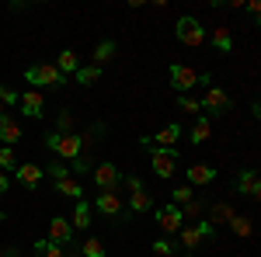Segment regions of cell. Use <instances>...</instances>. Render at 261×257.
Segmentation results:
<instances>
[{
    "label": "cell",
    "instance_id": "1",
    "mask_svg": "<svg viewBox=\"0 0 261 257\" xmlns=\"http://www.w3.org/2000/svg\"><path fill=\"white\" fill-rule=\"evenodd\" d=\"M45 146H49V153H56L60 160H77L84 153V146H87V136H77V132H49L45 136Z\"/></svg>",
    "mask_w": 261,
    "mask_h": 257
},
{
    "label": "cell",
    "instance_id": "2",
    "mask_svg": "<svg viewBox=\"0 0 261 257\" xmlns=\"http://www.w3.org/2000/svg\"><path fill=\"white\" fill-rule=\"evenodd\" d=\"M24 80L35 83V87H49V91H60L63 83H66V77L56 70V63H32L24 70Z\"/></svg>",
    "mask_w": 261,
    "mask_h": 257
},
{
    "label": "cell",
    "instance_id": "3",
    "mask_svg": "<svg viewBox=\"0 0 261 257\" xmlns=\"http://www.w3.org/2000/svg\"><path fill=\"white\" fill-rule=\"evenodd\" d=\"M167 73H171V87H174L178 94L192 91L195 83H209V87H213V77H209V73H195V70H192V66H185V63H171V66H167Z\"/></svg>",
    "mask_w": 261,
    "mask_h": 257
},
{
    "label": "cell",
    "instance_id": "4",
    "mask_svg": "<svg viewBox=\"0 0 261 257\" xmlns=\"http://www.w3.org/2000/svg\"><path fill=\"white\" fill-rule=\"evenodd\" d=\"M181 247L185 250H195L199 243H213L216 240V226L213 222H195V226H181Z\"/></svg>",
    "mask_w": 261,
    "mask_h": 257
},
{
    "label": "cell",
    "instance_id": "5",
    "mask_svg": "<svg viewBox=\"0 0 261 257\" xmlns=\"http://www.w3.org/2000/svg\"><path fill=\"white\" fill-rule=\"evenodd\" d=\"M125 184H129V212H136V216L150 212V209H153V198H150V191H146V184H143L136 174H129Z\"/></svg>",
    "mask_w": 261,
    "mask_h": 257
},
{
    "label": "cell",
    "instance_id": "6",
    "mask_svg": "<svg viewBox=\"0 0 261 257\" xmlns=\"http://www.w3.org/2000/svg\"><path fill=\"white\" fill-rule=\"evenodd\" d=\"M94 205H98V212H105L108 219H115V222H125L129 219V209H125L122 195H115V191H101L94 198Z\"/></svg>",
    "mask_w": 261,
    "mask_h": 257
},
{
    "label": "cell",
    "instance_id": "7",
    "mask_svg": "<svg viewBox=\"0 0 261 257\" xmlns=\"http://www.w3.org/2000/svg\"><path fill=\"white\" fill-rule=\"evenodd\" d=\"M230 111V94L223 91V87H209L205 91V98H202V115H209V119H220Z\"/></svg>",
    "mask_w": 261,
    "mask_h": 257
},
{
    "label": "cell",
    "instance_id": "8",
    "mask_svg": "<svg viewBox=\"0 0 261 257\" xmlns=\"http://www.w3.org/2000/svg\"><path fill=\"white\" fill-rule=\"evenodd\" d=\"M150 167H153L157 178H171L174 167H178V150H161V146H153V150H150Z\"/></svg>",
    "mask_w": 261,
    "mask_h": 257
},
{
    "label": "cell",
    "instance_id": "9",
    "mask_svg": "<svg viewBox=\"0 0 261 257\" xmlns=\"http://www.w3.org/2000/svg\"><path fill=\"white\" fill-rule=\"evenodd\" d=\"M174 35H178L181 45H202V42H205V28H202L195 18H181L178 28H174Z\"/></svg>",
    "mask_w": 261,
    "mask_h": 257
},
{
    "label": "cell",
    "instance_id": "10",
    "mask_svg": "<svg viewBox=\"0 0 261 257\" xmlns=\"http://www.w3.org/2000/svg\"><path fill=\"white\" fill-rule=\"evenodd\" d=\"M153 216H157V226L161 230H167V233H178L181 226H185V216H181V209L178 205H161V209H153Z\"/></svg>",
    "mask_w": 261,
    "mask_h": 257
},
{
    "label": "cell",
    "instance_id": "11",
    "mask_svg": "<svg viewBox=\"0 0 261 257\" xmlns=\"http://www.w3.org/2000/svg\"><path fill=\"white\" fill-rule=\"evenodd\" d=\"M94 181H98V191H115V184L122 181V170L115 163H94Z\"/></svg>",
    "mask_w": 261,
    "mask_h": 257
},
{
    "label": "cell",
    "instance_id": "12",
    "mask_svg": "<svg viewBox=\"0 0 261 257\" xmlns=\"http://www.w3.org/2000/svg\"><path fill=\"white\" fill-rule=\"evenodd\" d=\"M45 240H53V243L66 247V243L73 240V222L63 219V216H53V222H49V237H45Z\"/></svg>",
    "mask_w": 261,
    "mask_h": 257
},
{
    "label": "cell",
    "instance_id": "13",
    "mask_svg": "<svg viewBox=\"0 0 261 257\" xmlns=\"http://www.w3.org/2000/svg\"><path fill=\"white\" fill-rule=\"evenodd\" d=\"M18 108H21V115H28V119H42L45 115V101H42L39 91H24Z\"/></svg>",
    "mask_w": 261,
    "mask_h": 257
},
{
    "label": "cell",
    "instance_id": "14",
    "mask_svg": "<svg viewBox=\"0 0 261 257\" xmlns=\"http://www.w3.org/2000/svg\"><path fill=\"white\" fill-rule=\"evenodd\" d=\"M42 174H45V167H39V163H21V167H14V178H18L28 191H35V188H39Z\"/></svg>",
    "mask_w": 261,
    "mask_h": 257
},
{
    "label": "cell",
    "instance_id": "15",
    "mask_svg": "<svg viewBox=\"0 0 261 257\" xmlns=\"http://www.w3.org/2000/svg\"><path fill=\"white\" fill-rule=\"evenodd\" d=\"M21 122L14 119V115H7V119L0 122V142H4V146H14V142H21Z\"/></svg>",
    "mask_w": 261,
    "mask_h": 257
},
{
    "label": "cell",
    "instance_id": "16",
    "mask_svg": "<svg viewBox=\"0 0 261 257\" xmlns=\"http://www.w3.org/2000/svg\"><path fill=\"white\" fill-rule=\"evenodd\" d=\"M216 181V167H209V163H195V167H188V184L195 188V184H213Z\"/></svg>",
    "mask_w": 261,
    "mask_h": 257
},
{
    "label": "cell",
    "instance_id": "17",
    "mask_svg": "<svg viewBox=\"0 0 261 257\" xmlns=\"http://www.w3.org/2000/svg\"><path fill=\"white\" fill-rule=\"evenodd\" d=\"M178 136H181V125H178V122H171V125H164L161 132L153 136V146H161V150H174Z\"/></svg>",
    "mask_w": 261,
    "mask_h": 257
},
{
    "label": "cell",
    "instance_id": "18",
    "mask_svg": "<svg viewBox=\"0 0 261 257\" xmlns=\"http://www.w3.org/2000/svg\"><path fill=\"white\" fill-rule=\"evenodd\" d=\"M56 70H60L63 77H66V73H77V70H81V60H77V52H73V49H63L60 56H56Z\"/></svg>",
    "mask_w": 261,
    "mask_h": 257
},
{
    "label": "cell",
    "instance_id": "19",
    "mask_svg": "<svg viewBox=\"0 0 261 257\" xmlns=\"http://www.w3.org/2000/svg\"><path fill=\"white\" fill-rule=\"evenodd\" d=\"M209 39H213V49L223 52V56L233 49V35H230V28H213V35H209Z\"/></svg>",
    "mask_w": 261,
    "mask_h": 257
},
{
    "label": "cell",
    "instance_id": "20",
    "mask_svg": "<svg viewBox=\"0 0 261 257\" xmlns=\"http://www.w3.org/2000/svg\"><path fill=\"white\" fill-rule=\"evenodd\" d=\"M56 195H66V198H77V202H81L84 184L77 178H63V181H56Z\"/></svg>",
    "mask_w": 261,
    "mask_h": 257
},
{
    "label": "cell",
    "instance_id": "21",
    "mask_svg": "<svg viewBox=\"0 0 261 257\" xmlns=\"http://www.w3.org/2000/svg\"><path fill=\"white\" fill-rule=\"evenodd\" d=\"M209 129H213V119H209V115H199L195 125H192V142H195V146L205 142V139H209Z\"/></svg>",
    "mask_w": 261,
    "mask_h": 257
},
{
    "label": "cell",
    "instance_id": "22",
    "mask_svg": "<svg viewBox=\"0 0 261 257\" xmlns=\"http://www.w3.org/2000/svg\"><path fill=\"white\" fill-rule=\"evenodd\" d=\"M32 257H66V254H63L60 243H53V240H39V243L32 247Z\"/></svg>",
    "mask_w": 261,
    "mask_h": 257
},
{
    "label": "cell",
    "instance_id": "23",
    "mask_svg": "<svg viewBox=\"0 0 261 257\" xmlns=\"http://www.w3.org/2000/svg\"><path fill=\"white\" fill-rule=\"evenodd\" d=\"M70 222H73L77 230H87V226H91V205H87L84 198L73 205V219H70Z\"/></svg>",
    "mask_w": 261,
    "mask_h": 257
},
{
    "label": "cell",
    "instance_id": "24",
    "mask_svg": "<svg viewBox=\"0 0 261 257\" xmlns=\"http://www.w3.org/2000/svg\"><path fill=\"white\" fill-rule=\"evenodd\" d=\"M112 56H115V42H112V39H101L98 49H94V66H105Z\"/></svg>",
    "mask_w": 261,
    "mask_h": 257
},
{
    "label": "cell",
    "instance_id": "25",
    "mask_svg": "<svg viewBox=\"0 0 261 257\" xmlns=\"http://www.w3.org/2000/svg\"><path fill=\"white\" fill-rule=\"evenodd\" d=\"M258 181H261V178L254 174V170H241V174H237V191H241V195H251Z\"/></svg>",
    "mask_w": 261,
    "mask_h": 257
},
{
    "label": "cell",
    "instance_id": "26",
    "mask_svg": "<svg viewBox=\"0 0 261 257\" xmlns=\"http://www.w3.org/2000/svg\"><path fill=\"white\" fill-rule=\"evenodd\" d=\"M73 77H77V83L91 87V83H98V80H101V66H81V70H77Z\"/></svg>",
    "mask_w": 261,
    "mask_h": 257
},
{
    "label": "cell",
    "instance_id": "27",
    "mask_svg": "<svg viewBox=\"0 0 261 257\" xmlns=\"http://www.w3.org/2000/svg\"><path fill=\"white\" fill-rule=\"evenodd\" d=\"M233 216H237V212H233L226 202H216V205H213V219H209V222H213V226H216V222H230Z\"/></svg>",
    "mask_w": 261,
    "mask_h": 257
},
{
    "label": "cell",
    "instance_id": "28",
    "mask_svg": "<svg viewBox=\"0 0 261 257\" xmlns=\"http://www.w3.org/2000/svg\"><path fill=\"white\" fill-rule=\"evenodd\" d=\"M188 202H195L192 184H181V188H174V191H171V205H188Z\"/></svg>",
    "mask_w": 261,
    "mask_h": 257
},
{
    "label": "cell",
    "instance_id": "29",
    "mask_svg": "<svg viewBox=\"0 0 261 257\" xmlns=\"http://www.w3.org/2000/svg\"><path fill=\"white\" fill-rule=\"evenodd\" d=\"M178 108H181V111H188V115H195V119L202 115V101L188 98V94H178Z\"/></svg>",
    "mask_w": 261,
    "mask_h": 257
},
{
    "label": "cell",
    "instance_id": "30",
    "mask_svg": "<svg viewBox=\"0 0 261 257\" xmlns=\"http://www.w3.org/2000/svg\"><path fill=\"white\" fill-rule=\"evenodd\" d=\"M81 250H84V257H105V243H101L98 237H87Z\"/></svg>",
    "mask_w": 261,
    "mask_h": 257
},
{
    "label": "cell",
    "instance_id": "31",
    "mask_svg": "<svg viewBox=\"0 0 261 257\" xmlns=\"http://www.w3.org/2000/svg\"><path fill=\"white\" fill-rule=\"evenodd\" d=\"M230 230H233L237 237H251V219L247 216H233L230 219Z\"/></svg>",
    "mask_w": 261,
    "mask_h": 257
},
{
    "label": "cell",
    "instance_id": "32",
    "mask_svg": "<svg viewBox=\"0 0 261 257\" xmlns=\"http://www.w3.org/2000/svg\"><path fill=\"white\" fill-rule=\"evenodd\" d=\"M0 104H7V108H14V104H21V94L14 91V87H0Z\"/></svg>",
    "mask_w": 261,
    "mask_h": 257
},
{
    "label": "cell",
    "instance_id": "33",
    "mask_svg": "<svg viewBox=\"0 0 261 257\" xmlns=\"http://www.w3.org/2000/svg\"><path fill=\"white\" fill-rule=\"evenodd\" d=\"M84 170H94V163H91V160L81 153L77 160H70V174H84Z\"/></svg>",
    "mask_w": 261,
    "mask_h": 257
},
{
    "label": "cell",
    "instance_id": "34",
    "mask_svg": "<svg viewBox=\"0 0 261 257\" xmlns=\"http://www.w3.org/2000/svg\"><path fill=\"white\" fill-rule=\"evenodd\" d=\"M4 167H18V157H14L11 146H0V170H4Z\"/></svg>",
    "mask_w": 261,
    "mask_h": 257
},
{
    "label": "cell",
    "instance_id": "35",
    "mask_svg": "<svg viewBox=\"0 0 261 257\" xmlns=\"http://www.w3.org/2000/svg\"><path fill=\"white\" fill-rule=\"evenodd\" d=\"M49 174H53V181H63V178H70V167H63V163H53V167H45Z\"/></svg>",
    "mask_w": 261,
    "mask_h": 257
},
{
    "label": "cell",
    "instance_id": "36",
    "mask_svg": "<svg viewBox=\"0 0 261 257\" xmlns=\"http://www.w3.org/2000/svg\"><path fill=\"white\" fill-rule=\"evenodd\" d=\"M153 254H157V257H171V254H174V247H171L167 240H157V243H153Z\"/></svg>",
    "mask_w": 261,
    "mask_h": 257
},
{
    "label": "cell",
    "instance_id": "37",
    "mask_svg": "<svg viewBox=\"0 0 261 257\" xmlns=\"http://www.w3.org/2000/svg\"><path fill=\"white\" fill-rule=\"evenodd\" d=\"M70 125H73V115H70V111H60V136H66Z\"/></svg>",
    "mask_w": 261,
    "mask_h": 257
},
{
    "label": "cell",
    "instance_id": "38",
    "mask_svg": "<svg viewBox=\"0 0 261 257\" xmlns=\"http://www.w3.org/2000/svg\"><path fill=\"white\" fill-rule=\"evenodd\" d=\"M199 212H202V202H188V205L181 209V216H192V219L199 216Z\"/></svg>",
    "mask_w": 261,
    "mask_h": 257
},
{
    "label": "cell",
    "instance_id": "39",
    "mask_svg": "<svg viewBox=\"0 0 261 257\" xmlns=\"http://www.w3.org/2000/svg\"><path fill=\"white\" fill-rule=\"evenodd\" d=\"M247 11L258 18V28H261V0H251V4H247Z\"/></svg>",
    "mask_w": 261,
    "mask_h": 257
},
{
    "label": "cell",
    "instance_id": "40",
    "mask_svg": "<svg viewBox=\"0 0 261 257\" xmlns=\"http://www.w3.org/2000/svg\"><path fill=\"white\" fill-rule=\"evenodd\" d=\"M140 146L143 150H153V136H140Z\"/></svg>",
    "mask_w": 261,
    "mask_h": 257
},
{
    "label": "cell",
    "instance_id": "41",
    "mask_svg": "<svg viewBox=\"0 0 261 257\" xmlns=\"http://www.w3.org/2000/svg\"><path fill=\"white\" fill-rule=\"evenodd\" d=\"M7 184H11V181H7V174H4V170H0V195H4V191H7Z\"/></svg>",
    "mask_w": 261,
    "mask_h": 257
},
{
    "label": "cell",
    "instance_id": "42",
    "mask_svg": "<svg viewBox=\"0 0 261 257\" xmlns=\"http://www.w3.org/2000/svg\"><path fill=\"white\" fill-rule=\"evenodd\" d=\"M254 115H258V122H261V94H258V101H254Z\"/></svg>",
    "mask_w": 261,
    "mask_h": 257
},
{
    "label": "cell",
    "instance_id": "43",
    "mask_svg": "<svg viewBox=\"0 0 261 257\" xmlns=\"http://www.w3.org/2000/svg\"><path fill=\"white\" fill-rule=\"evenodd\" d=\"M251 195H254V198H258V202H261V181H258V184H254V191H251Z\"/></svg>",
    "mask_w": 261,
    "mask_h": 257
},
{
    "label": "cell",
    "instance_id": "44",
    "mask_svg": "<svg viewBox=\"0 0 261 257\" xmlns=\"http://www.w3.org/2000/svg\"><path fill=\"white\" fill-rule=\"evenodd\" d=\"M4 119H7V111H4V104H0V122H4Z\"/></svg>",
    "mask_w": 261,
    "mask_h": 257
},
{
    "label": "cell",
    "instance_id": "45",
    "mask_svg": "<svg viewBox=\"0 0 261 257\" xmlns=\"http://www.w3.org/2000/svg\"><path fill=\"white\" fill-rule=\"evenodd\" d=\"M7 257H18V250H7Z\"/></svg>",
    "mask_w": 261,
    "mask_h": 257
},
{
    "label": "cell",
    "instance_id": "46",
    "mask_svg": "<svg viewBox=\"0 0 261 257\" xmlns=\"http://www.w3.org/2000/svg\"><path fill=\"white\" fill-rule=\"evenodd\" d=\"M4 222H7V219H4V212H0V226H4Z\"/></svg>",
    "mask_w": 261,
    "mask_h": 257
},
{
    "label": "cell",
    "instance_id": "47",
    "mask_svg": "<svg viewBox=\"0 0 261 257\" xmlns=\"http://www.w3.org/2000/svg\"><path fill=\"white\" fill-rule=\"evenodd\" d=\"M66 257H84V254H66Z\"/></svg>",
    "mask_w": 261,
    "mask_h": 257
},
{
    "label": "cell",
    "instance_id": "48",
    "mask_svg": "<svg viewBox=\"0 0 261 257\" xmlns=\"http://www.w3.org/2000/svg\"><path fill=\"white\" fill-rule=\"evenodd\" d=\"M185 257H192V254H185Z\"/></svg>",
    "mask_w": 261,
    "mask_h": 257
}]
</instances>
